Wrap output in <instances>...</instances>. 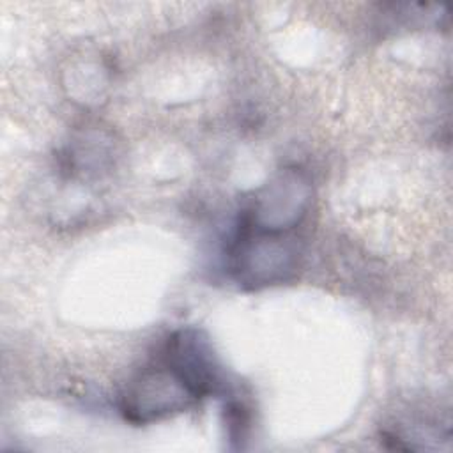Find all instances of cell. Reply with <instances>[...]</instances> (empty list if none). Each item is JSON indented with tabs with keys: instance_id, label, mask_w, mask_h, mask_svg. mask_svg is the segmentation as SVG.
Here are the masks:
<instances>
[{
	"instance_id": "1",
	"label": "cell",
	"mask_w": 453,
	"mask_h": 453,
	"mask_svg": "<svg viewBox=\"0 0 453 453\" xmlns=\"http://www.w3.org/2000/svg\"><path fill=\"white\" fill-rule=\"evenodd\" d=\"M200 400L195 388L168 361L145 368L122 393V412L133 423H149L188 409Z\"/></svg>"
},
{
	"instance_id": "2",
	"label": "cell",
	"mask_w": 453,
	"mask_h": 453,
	"mask_svg": "<svg viewBox=\"0 0 453 453\" xmlns=\"http://www.w3.org/2000/svg\"><path fill=\"white\" fill-rule=\"evenodd\" d=\"M232 271L248 287H265L285 281L297 267L299 250L287 234L255 232L239 226L232 246Z\"/></svg>"
},
{
	"instance_id": "3",
	"label": "cell",
	"mask_w": 453,
	"mask_h": 453,
	"mask_svg": "<svg viewBox=\"0 0 453 453\" xmlns=\"http://www.w3.org/2000/svg\"><path fill=\"white\" fill-rule=\"evenodd\" d=\"M310 198V182L296 170H283L255 193L241 226L255 232L287 234L306 214Z\"/></svg>"
}]
</instances>
